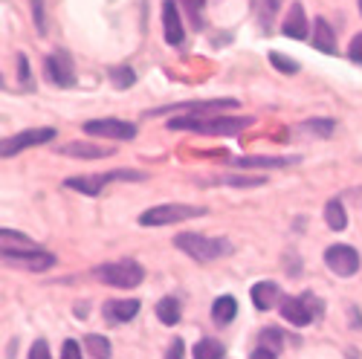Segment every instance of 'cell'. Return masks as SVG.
<instances>
[{"instance_id": "cell-33", "label": "cell", "mask_w": 362, "mask_h": 359, "mask_svg": "<svg viewBox=\"0 0 362 359\" xmlns=\"http://www.w3.org/2000/svg\"><path fill=\"white\" fill-rule=\"evenodd\" d=\"M29 359H52L49 356V345L44 339H35L33 348H29Z\"/></svg>"}, {"instance_id": "cell-16", "label": "cell", "mask_w": 362, "mask_h": 359, "mask_svg": "<svg viewBox=\"0 0 362 359\" xmlns=\"http://www.w3.org/2000/svg\"><path fill=\"white\" fill-rule=\"evenodd\" d=\"M250 295H252V305H255L258 310H273V307L281 302V290H279V284H273V281H258V284L250 290Z\"/></svg>"}, {"instance_id": "cell-13", "label": "cell", "mask_w": 362, "mask_h": 359, "mask_svg": "<svg viewBox=\"0 0 362 359\" xmlns=\"http://www.w3.org/2000/svg\"><path fill=\"white\" fill-rule=\"evenodd\" d=\"M102 313H105L107 322L122 324V322H131L139 313V302L136 298H110V302H105Z\"/></svg>"}, {"instance_id": "cell-24", "label": "cell", "mask_w": 362, "mask_h": 359, "mask_svg": "<svg viewBox=\"0 0 362 359\" xmlns=\"http://www.w3.org/2000/svg\"><path fill=\"white\" fill-rule=\"evenodd\" d=\"M157 319L163 322V324H177L180 322V302L174 295H165V298H160V305H157Z\"/></svg>"}, {"instance_id": "cell-35", "label": "cell", "mask_w": 362, "mask_h": 359, "mask_svg": "<svg viewBox=\"0 0 362 359\" xmlns=\"http://www.w3.org/2000/svg\"><path fill=\"white\" fill-rule=\"evenodd\" d=\"M62 359H81V348L76 339H67L64 348H62Z\"/></svg>"}, {"instance_id": "cell-32", "label": "cell", "mask_w": 362, "mask_h": 359, "mask_svg": "<svg viewBox=\"0 0 362 359\" xmlns=\"http://www.w3.org/2000/svg\"><path fill=\"white\" fill-rule=\"evenodd\" d=\"M180 4L186 6V12H189L194 29H203V4H200V0H180Z\"/></svg>"}, {"instance_id": "cell-25", "label": "cell", "mask_w": 362, "mask_h": 359, "mask_svg": "<svg viewBox=\"0 0 362 359\" xmlns=\"http://www.w3.org/2000/svg\"><path fill=\"white\" fill-rule=\"evenodd\" d=\"M223 345L218 342V339H200L197 345H194V359H223Z\"/></svg>"}, {"instance_id": "cell-2", "label": "cell", "mask_w": 362, "mask_h": 359, "mask_svg": "<svg viewBox=\"0 0 362 359\" xmlns=\"http://www.w3.org/2000/svg\"><path fill=\"white\" fill-rule=\"evenodd\" d=\"M174 247L183 249L189 258L194 261H215L232 252L229 241H221V237H206V235H194V232H183L174 237Z\"/></svg>"}, {"instance_id": "cell-1", "label": "cell", "mask_w": 362, "mask_h": 359, "mask_svg": "<svg viewBox=\"0 0 362 359\" xmlns=\"http://www.w3.org/2000/svg\"><path fill=\"white\" fill-rule=\"evenodd\" d=\"M252 125L250 116H215V119H200V116H177L168 122L171 131H194L206 136H235Z\"/></svg>"}, {"instance_id": "cell-18", "label": "cell", "mask_w": 362, "mask_h": 359, "mask_svg": "<svg viewBox=\"0 0 362 359\" xmlns=\"http://www.w3.org/2000/svg\"><path fill=\"white\" fill-rule=\"evenodd\" d=\"M313 47L319 52H327V55L337 52V35H334V29H330V23L325 18L313 20Z\"/></svg>"}, {"instance_id": "cell-37", "label": "cell", "mask_w": 362, "mask_h": 359, "mask_svg": "<svg viewBox=\"0 0 362 359\" xmlns=\"http://www.w3.org/2000/svg\"><path fill=\"white\" fill-rule=\"evenodd\" d=\"M18 78L23 87H29V64H26V55H18Z\"/></svg>"}, {"instance_id": "cell-28", "label": "cell", "mask_w": 362, "mask_h": 359, "mask_svg": "<svg viewBox=\"0 0 362 359\" xmlns=\"http://www.w3.org/2000/svg\"><path fill=\"white\" fill-rule=\"evenodd\" d=\"M261 348H269V351H273V353H279L281 348H284V334L279 331V327H264V331H261Z\"/></svg>"}, {"instance_id": "cell-3", "label": "cell", "mask_w": 362, "mask_h": 359, "mask_svg": "<svg viewBox=\"0 0 362 359\" xmlns=\"http://www.w3.org/2000/svg\"><path fill=\"white\" fill-rule=\"evenodd\" d=\"M96 281L107 284V287H119V290H131L136 284H142L145 278V269L136 261H110L96 266Z\"/></svg>"}, {"instance_id": "cell-11", "label": "cell", "mask_w": 362, "mask_h": 359, "mask_svg": "<svg viewBox=\"0 0 362 359\" xmlns=\"http://www.w3.org/2000/svg\"><path fill=\"white\" fill-rule=\"evenodd\" d=\"M4 261L15 269H26V273H44V269L55 266V255L38 249V252H4Z\"/></svg>"}, {"instance_id": "cell-17", "label": "cell", "mask_w": 362, "mask_h": 359, "mask_svg": "<svg viewBox=\"0 0 362 359\" xmlns=\"http://www.w3.org/2000/svg\"><path fill=\"white\" fill-rule=\"evenodd\" d=\"M215 107H238L235 99H212V102H189V105H171V107H157L148 110V116H163V113H174V110H192L194 116L203 110H215Z\"/></svg>"}, {"instance_id": "cell-34", "label": "cell", "mask_w": 362, "mask_h": 359, "mask_svg": "<svg viewBox=\"0 0 362 359\" xmlns=\"http://www.w3.org/2000/svg\"><path fill=\"white\" fill-rule=\"evenodd\" d=\"M348 58H351V61H356V64H362V33L354 35V41L348 47Z\"/></svg>"}, {"instance_id": "cell-22", "label": "cell", "mask_w": 362, "mask_h": 359, "mask_svg": "<svg viewBox=\"0 0 362 359\" xmlns=\"http://www.w3.org/2000/svg\"><path fill=\"white\" fill-rule=\"evenodd\" d=\"M325 220H327V229H334V232H342L348 226V215H345V206L342 200H327L325 206Z\"/></svg>"}, {"instance_id": "cell-14", "label": "cell", "mask_w": 362, "mask_h": 359, "mask_svg": "<svg viewBox=\"0 0 362 359\" xmlns=\"http://www.w3.org/2000/svg\"><path fill=\"white\" fill-rule=\"evenodd\" d=\"M62 157H73V160H102V157H110L113 151L105 145H93V142H67L58 148Z\"/></svg>"}, {"instance_id": "cell-39", "label": "cell", "mask_w": 362, "mask_h": 359, "mask_svg": "<svg viewBox=\"0 0 362 359\" xmlns=\"http://www.w3.org/2000/svg\"><path fill=\"white\" fill-rule=\"evenodd\" d=\"M359 12H362V0H359Z\"/></svg>"}, {"instance_id": "cell-26", "label": "cell", "mask_w": 362, "mask_h": 359, "mask_svg": "<svg viewBox=\"0 0 362 359\" xmlns=\"http://www.w3.org/2000/svg\"><path fill=\"white\" fill-rule=\"evenodd\" d=\"M84 348H87L90 359H110V342L105 336H99V334H90L84 339Z\"/></svg>"}, {"instance_id": "cell-5", "label": "cell", "mask_w": 362, "mask_h": 359, "mask_svg": "<svg viewBox=\"0 0 362 359\" xmlns=\"http://www.w3.org/2000/svg\"><path fill=\"white\" fill-rule=\"evenodd\" d=\"M319 313H322V305L313 298V293L281 298V316H284L293 327H308Z\"/></svg>"}, {"instance_id": "cell-9", "label": "cell", "mask_w": 362, "mask_h": 359, "mask_svg": "<svg viewBox=\"0 0 362 359\" xmlns=\"http://www.w3.org/2000/svg\"><path fill=\"white\" fill-rule=\"evenodd\" d=\"M47 78L58 87H73L76 84V64H73L70 52L55 49V52L47 55Z\"/></svg>"}, {"instance_id": "cell-23", "label": "cell", "mask_w": 362, "mask_h": 359, "mask_svg": "<svg viewBox=\"0 0 362 359\" xmlns=\"http://www.w3.org/2000/svg\"><path fill=\"white\" fill-rule=\"evenodd\" d=\"M0 237H4V252H38V247L29 241V237L18 235V232L4 229V232H0Z\"/></svg>"}, {"instance_id": "cell-15", "label": "cell", "mask_w": 362, "mask_h": 359, "mask_svg": "<svg viewBox=\"0 0 362 359\" xmlns=\"http://www.w3.org/2000/svg\"><path fill=\"white\" fill-rule=\"evenodd\" d=\"M281 33L293 41H308V18H305V6L301 4H293L284 23H281Z\"/></svg>"}, {"instance_id": "cell-19", "label": "cell", "mask_w": 362, "mask_h": 359, "mask_svg": "<svg viewBox=\"0 0 362 359\" xmlns=\"http://www.w3.org/2000/svg\"><path fill=\"white\" fill-rule=\"evenodd\" d=\"M229 163L238 168H284L298 163V157H235Z\"/></svg>"}, {"instance_id": "cell-8", "label": "cell", "mask_w": 362, "mask_h": 359, "mask_svg": "<svg viewBox=\"0 0 362 359\" xmlns=\"http://www.w3.org/2000/svg\"><path fill=\"white\" fill-rule=\"evenodd\" d=\"M325 264L330 273H337L342 278H351L356 269H359V252L348 244H334V247H327L325 249Z\"/></svg>"}, {"instance_id": "cell-27", "label": "cell", "mask_w": 362, "mask_h": 359, "mask_svg": "<svg viewBox=\"0 0 362 359\" xmlns=\"http://www.w3.org/2000/svg\"><path fill=\"white\" fill-rule=\"evenodd\" d=\"M107 76H110V81H113V87H119V90H128L134 81H136V73L128 67V64H119V67H110L107 70Z\"/></svg>"}, {"instance_id": "cell-12", "label": "cell", "mask_w": 362, "mask_h": 359, "mask_svg": "<svg viewBox=\"0 0 362 359\" xmlns=\"http://www.w3.org/2000/svg\"><path fill=\"white\" fill-rule=\"evenodd\" d=\"M163 29H165V41L171 47H180L186 41V29H183V20H180V6L174 0H165L163 4Z\"/></svg>"}, {"instance_id": "cell-38", "label": "cell", "mask_w": 362, "mask_h": 359, "mask_svg": "<svg viewBox=\"0 0 362 359\" xmlns=\"http://www.w3.org/2000/svg\"><path fill=\"white\" fill-rule=\"evenodd\" d=\"M250 359H276V353L269 351V348H258V351H252V356Z\"/></svg>"}, {"instance_id": "cell-7", "label": "cell", "mask_w": 362, "mask_h": 359, "mask_svg": "<svg viewBox=\"0 0 362 359\" xmlns=\"http://www.w3.org/2000/svg\"><path fill=\"white\" fill-rule=\"evenodd\" d=\"M55 139V128H29V131H21L15 134L12 139H4V145H0V154H4V160L26 151V148H35V145H44Z\"/></svg>"}, {"instance_id": "cell-6", "label": "cell", "mask_w": 362, "mask_h": 359, "mask_svg": "<svg viewBox=\"0 0 362 359\" xmlns=\"http://www.w3.org/2000/svg\"><path fill=\"white\" fill-rule=\"evenodd\" d=\"M113 180H148L145 171H110V174H90V177H70L64 180V186L73 189V192H81V194H99L107 183H113Z\"/></svg>"}, {"instance_id": "cell-29", "label": "cell", "mask_w": 362, "mask_h": 359, "mask_svg": "<svg viewBox=\"0 0 362 359\" xmlns=\"http://www.w3.org/2000/svg\"><path fill=\"white\" fill-rule=\"evenodd\" d=\"M301 131H310L316 136H330L337 131V125H334V119H310V122L301 125Z\"/></svg>"}, {"instance_id": "cell-30", "label": "cell", "mask_w": 362, "mask_h": 359, "mask_svg": "<svg viewBox=\"0 0 362 359\" xmlns=\"http://www.w3.org/2000/svg\"><path fill=\"white\" fill-rule=\"evenodd\" d=\"M279 4H281V0H255L258 18H261V23H267V29H269V20H273V15H276Z\"/></svg>"}, {"instance_id": "cell-21", "label": "cell", "mask_w": 362, "mask_h": 359, "mask_svg": "<svg viewBox=\"0 0 362 359\" xmlns=\"http://www.w3.org/2000/svg\"><path fill=\"white\" fill-rule=\"evenodd\" d=\"M235 316H238V302H235L232 295L215 298V305H212V319H215V324H229Z\"/></svg>"}, {"instance_id": "cell-36", "label": "cell", "mask_w": 362, "mask_h": 359, "mask_svg": "<svg viewBox=\"0 0 362 359\" xmlns=\"http://www.w3.org/2000/svg\"><path fill=\"white\" fill-rule=\"evenodd\" d=\"M165 359H186V345H183V339H174V342H171V348L165 351Z\"/></svg>"}, {"instance_id": "cell-20", "label": "cell", "mask_w": 362, "mask_h": 359, "mask_svg": "<svg viewBox=\"0 0 362 359\" xmlns=\"http://www.w3.org/2000/svg\"><path fill=\"white\" fill-rule=\"evenodd\" d=\"M267 180L264 177H209V180H200V186H232V189H255V186H264Z\"/></svg>"}, {"instance_id": "cell-31", "label": "cell", "mask_w": 362, "mask_h": 359, "mask_svg": "<svg viewBox=\"0 0 362 359\" xmlns=\"http://www.w3.org/2000/svg\"><path fill=\"white\" fill-rule=\"evenodd\" d=\"M269 61H273V67L279 70V73H298V64L293 61V58H287V55H281V52H269Z\"/></svg>"}, {"instance_id": "cell-10", "label": "cell", "mask_w": 362, "mask_h": 359, "mask_svg": "<svg viewBox=\"0 0 362 359\" xmlns=\"http://www.w3.org/2000/svg\"><path fill=\"white\" fill-rule=\"evenodd\" d=\"M84 134L102 136V139H134L136 136V125L119 122V119H93V122L84 125Z\"/></svg>"}, {"instance_id": "cell-4", "label": "cell", "mask_w": 362, "mask_h": 359, "mask_svg": "<svg viewBox=\"0 0 362 359\" xmlns=\"http://www.w3.org/2000/svg\"><path fill=\"white\" fill-rule=\"evenodd\" d=\"M206 215L203 206H186V203H163V206H154L148 212L139 215V223L142 226H168V223H183V220H192V218H200Z\"/></svg>"}]
</instances>
